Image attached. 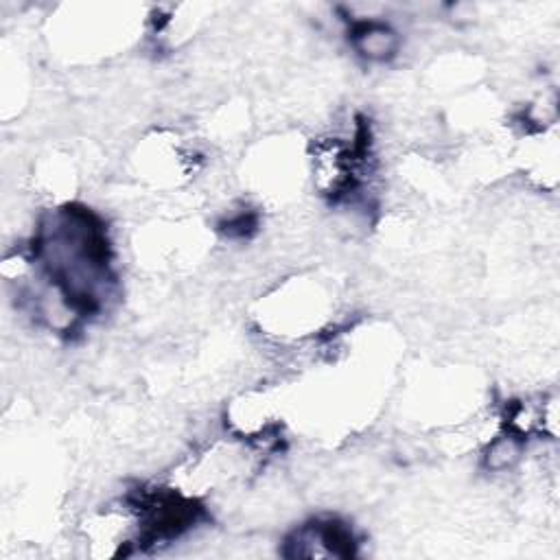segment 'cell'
I'll return each instance as SVG.
<instances>
[{
	"label": "cell",
	"instance_id": "6da1fadb",
	"mask_svg": "<svg viewBox=\"0 0 560 560\" xmlns=\"http://www.w3.org/2000/svg\"><path fill=\"white\" fill-rule=\"evenodd\" d=\"M357 51L368 57V60L375 62H383L390 60L396 51V33L385 27V25H377V22H370V25H364L357 33Z\"/></svg>",
	"mask_w": 560,
	"mask_h": 560
}]
</instances>
